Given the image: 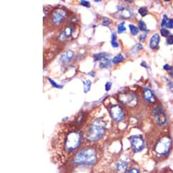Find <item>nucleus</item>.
Wrapping results in <instances>:
<instances>
[{"instance_id":"obj_1","label":"nucleus","mask_w":173,"mask_h":173,"mask_svg":"<svg viewBox=\"0 0 173 173\" xmlns=\"http://www.w3.org/2000/svg\"><path fill=\"white\" fill-rule=\"evenodd\" d=\"M83 131L76 126H61L51 140V161L58 168L62 167L82 146Z\"/></svg>"},{"instance_id":"obj_2","label":"nucleus","mask_w":173,"mask_h":173,"mask_svg":"<svg viewBox=\"0 0 173 173\" xmlns=\"http://www.w3.org/2000/svg\"><path fill=\"white\" fill-rule=\"evenodd\" d=\"M106 128V123L103 120H94L83 131L84 140L88 143H97L105 135Z\"/></svg>"},{"instance_id":"obj_3","label":"nucleus","mask_w":173,"mask_h":173,"mask_svg":"<svg viewBox=\"0 0 173 173\" xmlns=\"http://www.w3.org/2000/svg\"><path fill=\"white\" fill-rule=\"evenodd\" d=\"M172 147V140L169 136L161 137L156 142L154 147V151L159 156H165L170 151Z\"/></svg>"},{"instance_id":"obj_4","label":"nucleus","mask_w":173,"mask_h":173,"mask_svg":"<svg viewBox=\"0 0 173 173\" xmlns=\"http://www.w3.org/2000/svg\"><path fill=\"white\" fill-rule=\"evenodd\" d=\"M118 99L122 104L129 107H135L138 103L137 97L135 93L131 92L120 93L118 95Z\"/></svg>"},{"instance_id":"obj_5","label":"nucleus","mask_w":173,"mask_h":173,"mask_svg":"<svg viewBox=\"0 0 173 173\" xmlns=\"http://www.w3.org/2000/svg\"><path fill=\"white\" fill-rule=\"evenodd\" d=\"M128 140L130 142L132 149L135 153L140 152L144 149L145 141L141 135L130 136L128 138Z\"/></svg>"},{"instance_id":"obj_6","label":"nucleus","mask_w":173,"mask_h":173,"mask_svg":"<svg viewBox=\"0 0 173 173\" xmlns=\"http://www.w3.org/2000/svg\"><path fill=\"white\" fill-rule=\"evenodd\" d=\"M67 12L63 9H56L52 14L51 20L54 25H59L67 17Z\"/></svg>"},{"instance_id":"obj_7","label":"nucleus","mask_w":173,"mask_h":173,"mask_svg":"<svg viewBox=\"0 0 173 173\" xmlns=\"http://www.w3.org/2000/svg\"><path fill=\"white\" fill-rule=\"evenodd\" d=\"M111 117L115 122H120L124 119V112L123 109L118 105L111 106L109 109Z\"/></svg>"},{"instance_id":"obj_8","label":"nucleus","mask_w":173,"mask_h":173,"mask_svg":"<svg viewBox=\"0 0 173 173\" xmlns=\"http://www.w3.org/2000/svg\"><path fill=\"white\" fill-rule=\"evenodd\" d=\"M153 113L155 118H156L157 124L159 126H161V125L166 124V122L167 121V117L162 107L159 106L157 107L156 108H155L153 111Z\"/></svg>"},{"instance_id":"obj_9","label":"nucleus","mask_w":173,"mask_h":173,"mask_svg":"<svg viewBox=\"0 0 173 173\" xmlns=\"http://www.w3.org/2000/svg\"><path fill=\"white\" fill-rule=\"evenodd\" d=\"M74 28L71 26H67L64 29L62 32L60 33L58 36V40L60 42H64L66 41L69 37L74 35Z\"/></svg>"},{"instance_id":"obj_10","label":"nucleus","mask_w":173,"mask_h":173,"mask_svg":"<svg viewBox=\"0 0 173 173\" xmlns=\"http://www.w3.org/2000/svg\"><path fill=\"white\" fill-rule=\"evenodd\" d=\"M143 98L145 101H146L148 103H156V98L154 97V93L149 88H145L144 92H143Z\"/></svg>"},{"instance_id":"obj_11","label":"nucleus","mask_w":173,"mask_h":173,"mask_svg":"<svg viewBox=\"0 0 173 173\" xmlns=\"http://www.w3.org/2000/svg\"><path fill=\"white\" fill-rule=\"evenodd\" d=\"M160 35L158 33H155L150 39L149 46L152 49H156L158 48L159 42H160Z\"/></svg>"},{"instance_id":"obj_12","label":"nucleus","mask_w":173,"mask_h":173,"mask_svg":"<svg viewBox=\"0 0 173 173\" xmlns=\"http://www.w3.org/2000/svg\"><path fill=\"white\" fill-rule=\"evenodd\" d=\"M73 56H74V52L71 50H68L65 52L64 54L61 56L60 61L62 62L63 64H67L71 60Z\"/></svg>"},{"instance_id":"obj_13","label":"nucleus","mask_w":173,"mask_h":173,"mask_svg":"<svg viewBox=\"0 0 173 173\" xmlns=\"http://www.w3.org/2000/svg\"><path fill=\"white\" fill-rule=\"evenodd\" d=\"M110 65L111 63L108 58L105 57L103 60L101 61V63H100V67L101 68H108L110 67Z\"/></svg>"},{"instance_id":"obj_14","label":"nucleus","mask_w":173,"mask_h":173,"mask_svg":"<svg viewBox=\"0 0 173 173\" xmlns=\"http://www.w3.org/2000/svg\"><path fill=\"white\" fill-rule=\"evenodd\" d=\"M124 60V56H123L121 54H119L113 58L112 62L113 64H118V63L122 62Z\"/></svg>"},{"instance_id":"obj_15","label":"nucleus","mask_w":173,"mask_h":173,"mask_svg":"<svg viewBox=\"0 0 173 173\" xmlns=\"http://www.w3.org/2000/svg\"><path fill=\"white\" fill-rule=\"evenodd\" d=\"M105 57H106V54L105 53V52H100V53L96 54L94 55V61H101L103 60Z\"/></svg>"},{"instance_id":"obj_16","label":"nucleus","mask_w":173,"mask_h":173,"mask_svg":"<svg viewBox=\"0 0 173 173\" xmlns=\"http://www.w3.org/2000/svg\"><path fill=\"white\" fill-rule=\"evenodd\" d=\"M126 173H140V169L135 166H130Z\"/></svg>"},{"instance_id":"obj_17","label":"nucleus","mask_w":173,"mask_h":173,"mask_svg":"<svg viewBox=\"0 0 173 173\" xmlns=\"http://www.w3.org/2000/svg\"><path fill=\"white\" fill-rule=\"evenodd\" d=\"M129 28L130 31V33L133 35H137L138 33V29L136 27H135L133 25H129Z\"/></svg>"},{"instance_id":"obj_18","label":"nucleus","mask_w":173,"mask_h":173,"mask_svg":"<svg viewBox=\"0 0 173 173\" xmlns=\"http://www.w3.org/2000/svg\"><path fill=\"white\" fill-rule=\"evenodd\" d=\"M138 27H139L140 30L143 31H147V25L145 22L143 21V20H140L138 21Z\"/></svg>"},{"instance_id":"obj_19","label":"nucleus","mask_w":173,"mask_h":173,"mask_svg":"<svg viewBox=\"0 0 173 173\" xmlns=\"http://www.w3.org/2000/svg\"><path fill=\"white\" fill-rule=\"evenodd\" d=\"M84 92L87 93L88 91L90 90V88H91V81L90 80H87L86 82H84Z\"/></svg>"},{"instance_id":"obj_20","label":"nucleus","mask_w":173,"mask_h":173,"mask_svg":"<svg viewBox=\"0 0 173 173\" xmlns=\"http://www.w3.org/2000/svg\"><path fill=\"white\" fill-rule=\"evenodd\" d=\"M125 22H122L118 25L117 27V32L118 33H123L126 31V27L124 26Z\"/></svg>"},{"instance_id":"obj_21","label":"nucleus","mask_w":173,"mask_h":173,"mask_svg":"<svg viewBox=\"0 0 173 173\" xmlns=\"http://www.w3.org/2000/svg\"><path fill=\"white\" fill-rule=\"evenodd\" d=\"M147 8H145V7H142V8H140L138 9V13H139L142 17H145V16L147 15Z\"/></svg>"},{"instance_id":"obj_22","label":"nucleus","mask_w":173,"mask_h":173,"mask_svg":"<svg viewBox=\"0 0 173 173\" xmlns=\"http://www.w3.org/2000/svg\"><path fill=\"white\" fill-rule=\"evenodd\" d=\"M160 33H161V35H162L163 37H168V35H169V34H170L169 31L167 30V29H164V28L163 29H161Z\"/></svg>"},{"instance_id":"obj_23","label":"nucleus","mask_w":173,"mask_h":173,"mask_svg":"<svg viewBox=\"0 0 173 173\" xmlns=\"http://www.w3.org/2000/svg\"><path fill=\"white\" fill-rule=\"evenodd\" d=\"M168 17H167V15H164L163 16V19H162V21H161V26L164 27H167V22L168 21Z\"/></svg>"},{"instance_id":"obj_24","label":"nucleus","mask_w":173,"mask_h":173,"mask_svg":"<svg viewBox=\"0 0 173 173\" xmlns=\"http://www.w3.org/2000/svg\"><path fill=\"white\" fill-rule=\"evenodd\" d=\"M48 79H49L50 82V84H52V86H54V87H55V88H62L63 87V86L62 85H59V84H56V83L55 82V81L52 80V79H51L50 78H48Z\"/></svg>"},{"instance_id":"obj_25","label":"nucleus","mask_w":173,"mask_h":173,"mask_svg":"<svg viewBox=\"0 0 173 173\" xmlns=\"http://www.w3.org/2000/svg\"><path fill=\"white\" fill-rule=\"evenodd\" d=\"M80 4L81 6L86 7V8H90V4L88 1H84V0H81V1H80Z\"/></svg>"},{"instance_id":"obj_26","label":"nucleus","mask_w":173,"mask_h":173,"mask_svg":"<svg viewBox=\"0 0 173 173\" xmlns=\"http://www.w3.org/2000/svg\"><path fill=\"white\" fill-rule=\"evenodd\" d=\"M110 22H111L110 19H108V18H104L102 24H103L104 26H107V25H109V24H110Z\"/></svg>"},{"instance_id":"obj_27","label":"nucleus","mask_w":173,"mask_h":173,"mask_svg":"<svg viewBox=\"0 0 173 173\" xmlns=\"http://www.w3.org/2000/svg\"><path fill=\"white\" fill-rule=\"evenodd\" d=\"M167 27L169 29H172L173 28V19H169L167 22Z\"/></svg>"},{"instance_id":"obj_28","label":"nucleus","mask_w":173,"mask_h":173,"mask_svg":"<svg viewBox=\"0 0 173 173\" xmlns=\"http://www.w3.org/2000/svg\"><path fill=\"white\" fill-rule=\"evenodd\" d=\"M167 42L168 44H173V35H170V36H168V38H167Z\"/></svg>"},{"instance_id":"obj_29","label":"nucleus","mask_w":173,"mask_h":173,"mask_svg":"<svg viewBox=\"0 0 173 173\" xmlns=\"http://www.w3.org/2000/svg\"><path fill=\"white\" fill-rule=\"evenodd\" d=\"M101 173H112L106 167H101Z\"/></svg>"},{"instance_id":"obj_30","label":"nucleus","mask_w":173,"mask_h":173,"mask_svg":"<svg viewBox=\"0 0 173 173\" xmlns=\"http://www.w3.org/2000/svg\"><path fill=\"white\" fill-rule=\"evenodd\" d=\"M167 81H168V88H169V89L170 90V91H171L172 92H173V83L172 82V81H170L168 80V79H167Z\"/></svg>"},{"instance_id":"obj_31","label":"nucleus","mask_w":173,"mask_h":173,"mask_svg":"<svg viewBox=\"0 0 173 173\" xmlns=\"http://www.w3.org/2000/svg\"><path fill=\"white\" fill-rule=\"evenodd\" d=\"M111 88V83L110 82V81H107L105 84V90L107 91H109L110 90Z\"/></svg>"},{"instance_id":"obj_32","label":"nucleus","mask_w":173,"mask_h":173,"mask_svg":"<svg viewBox=\"0 0 173 173\" xmlns=\"http://www.w3.org/2000/svg\"><path fill=\"white\" fill-rule=\"evenodd\" d=\"M172 69V67L171 66H170L168 64H166L164 66V69L165 70H167V71H170Z\"/></svg>"},{"instance_id":"obj_33","label":"nucleus","mask_w":173,"mask_h":173,"mask_svg":"<svg viewBox=\"0 0 173 173\" xmlns=\"http://www.w3.org/2000/svg\"><path fill=\"white\" fill-rule=\"evenodd\" d=\"M98 165H99V164H98ZM92 173H101V168L96 167V168H94V170H93Z\"/></svg>"},{"instance_id":"obj_34","label":"nucleus","mask_w":173,"mask_h":173,"mask_svg":"<svg viewBox=\"0 0 173 173\" xmlns=\"http://www.w3.org/2000/svg\"><path fill=\"white\" fill-rule=\"evenodd\" d=\"M111 36H112V37H111V42H115L116 38H117V35H116V33H113L112 35H111Z\"/></svg>"},{"instance_id":"obj_35","label":"nucleus","mask_w":173,"mask_h":173,"mask_svg":"<svg viewBox=\"0 0 173 173\" xmlns=\"http://www.w3.org/2000/svg\"><path fill=\"white\" fill-rule=\"evenodd\" d=\"M145 38H146V34H142V35H140L139 40L141 41H143L144 40H145Z\"/></svg>"},{"instance_id":"obj_36","label":"nucleus","mask_w":173,"mask_h":173,"mask_svg":"<svg viewBox=\"0 0 173 173\" xmlns=\"http://www.w3.org/2000/svg\"><path fill=\"white\" fill-rule=\"evenodd\" d=\"M111 45L113 48H117L118 46H119V44H118V43H117L116 42H111Z\"/></svg>"},{"instance_id":"obj_37","label":"nucleus","mask_w":173,"mask_h":173,"mask_svg":"<svg viewBox=\"0 0 173 173\" xmlns=\"http://www.w3.org/2000/svg\"><path fill=\"white\" fill-rule=\"evenodd\" d=\"M170 76H171V77H172L173 78V68L172 69L170 70Z\"/></svg>"}]
</instances>
